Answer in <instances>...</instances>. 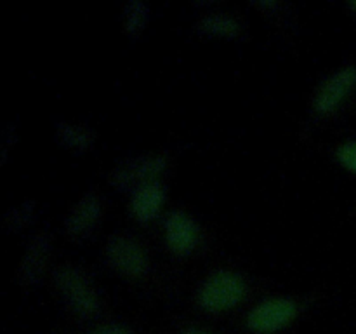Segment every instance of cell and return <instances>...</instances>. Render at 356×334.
I'll return each mask as SVG.
<instances>
[{"label":"cell","mask_w":356,"mask_h":334,"mask_svg":"<svg viewBox=\"0 0 356 334\" xmlns=\"http://www.w3.org/2000/svg\"><path fill=\"white\" fill-rule=\"evenodd\" d=\"M249 294V278L242 271L219 267L202 278L195 291V303L207 315H222L245 303Z\"/></svg>","instance_id":"6da1fadb"},{"label":"cell","mask_w":356,"mask_h":334,"mask_svg":"<svg viewBox=\"0 0 356 334\" xmlns=\"http://www.w3.org/2000/svg\"><path fill=\"white\" fill-rule=\"evenodd\" d=\"M52 287L65 308L76 319H96L103 310V299L96 282L89 271L79 264H58L52 270Z\"/></svg>","instance_id":"7a4b0ae2"},{"label":"cell","mask_w":356,"mask_h":334,"mask_svg":"<svg viewBox=\"0 0 356 334\" xmlns=\"http://www.w3.org/2000/svg\"><path fill=\"white\" fill-rule=\"evenodd\" d=\"M103 260L110 271L129 282H143L153 271L148 247L127 232H115L103 246Z\"/></svg>","instance_id":"3957f363"},{"label":"cell","mask_w":356,"mask_h":334,"mask_svg":"<svg viewBox=\"0 0 356 334\" xmlns=\"http://www.w3.org/2000/svg\"><path fill=\"white\" fill-rule=\"evenodd\" d=\"M170 167V157L163 152H148L127 157L108 174V183L117 191L131 193L143 184L162 181Z\"/></svg>","instance_id":"277c9868"},{"label":"cell","mask_w":356,"mask_h":334,"mask_svg":"<svg viewBox=\"0 0 356 334\" xmlns=\"http://www.w3.org/2000/svg\"><path fill=\"white\" fill-rule=\"evenodd\" d=\"M356 89V65H344L323 77L309 97V111L316 120L334 117Z\"/></svg>","instance_id":"5b68a950"},{"label":"cell","mask_w":356,"mask_h":334,"mask_svg":"<svg viewBox=\"0 0 356 334\" xmlns=\"http://www.w3.org/2000/svg\"><path fill=\"white\" fill-rule=\"evenodd\" d=\"M162 240L170 256L186 260L202 247L204 228L186 209H172L162 221Z\"/></svg>","instance_id":"8992f818"},{"label":"cell","mask_w":356,"mask_h":334,"mask_svg":"<svg viewBox=\"0 0 356 334\" xmlns=\"http://www.w3.org/2000/svg\"><path fill=\"white\" fill-rule=\"evenodd\" d=\"M301 308V303L292 296H268L249 310L245 327L254 334L280 333L296 322Z\"/></svg>","instance_id":"52a82bcc"},{"label":"cell","mask_w":356,"mask_h":334,"mask_svg":"<svg viewBox=\"0 0 356 334\" xmlns=\"http://www.w3.org/2000/svg\"><path fill=\"white\" fill-rule=\"evenodd\" d=\"M106 202L97 190H87L70 205L63 218V233L72 242H86L99 230Z\"/></svg>","instance_id":"ba28073f"},{"label":"cell","mask_w":356,"mask_h":334,"mask_svg":"<svg viewBox=\"0 0 356 334\" xmlns=\"http://www.w3.org/2000/svg\"><path fill=\"white\" fill-rule=\"evenodd\" d=\"M54 250V237L47 230H38L28 239L16 270V282L23 291H31L44 280Z\"/></svg>","instance_id":"9c48e42d"},{"label":"cell","mask_w":356,"mask_h":334,"mask_svg":"<svg viewBox=\"0 0 356 334\" xmlns=\"http://www.w3.org/2000/svg\"><path fill=\"white\" fill-rule=\"evenodd\" d=\"M193 30L198 37L207 40H238L245 33L242 17L222 9L204 10L197 17Z\"/></svg>","instance_id":"30bf717a"},{"label":"cell","mask_w":356,"mask_h":334,"mask_svg":"<svg viewBox=\"0 0 356 334\" xmlns=\"http://www.w3.org/2000/svg\"><path fill=\"white\" fill-rule=\"evenodd\" d=\"M167 190L163 181L143 184L129 195V214L139 225L146 226L159 219L167 204Z\"/></svg>","instance_id":"8fae6325"},{"label":"cell","mask_w":356,"mask_h":334,"mask_svg":"<svg viewBox=\"0 0 356 334\" xmlns=\"http://www.w3.org/2000/svg\"><path fill=\"white\" fill-rule=\"evenodd\" d=\"M54 139L73 155H86L96 146V131L87 122L61 118L54 124Z\"/></svg>","instance_id":"7c38bea8"},{"label":"cell","mask_w":356,"mask_h":334,"mask_svg":"<svg viewBox=\"0 0 356 334\" xmlns=\"http://www.w3.org/2000/svg\"><path fill=\"white\" fill-rule=\"evenodd\" d=\"M149 19H152V9L143 0H131L122 7L120 26L127 38L134 40V38L141 37L148 26Z\"/></svg>","instance_id":"4fadbf2b"},{"label":"cell","mask_w":356,"mask_h":334,"mask_svg":"<svg viewBox=\"0 0 356 334\" xmlns=\"http://www.w3.org/2000/svg\"><path fill=\"white\" fill-rule=\"evenodd\" d=\"M38 216V207L35 200H23L10 207L3 216V230L9 233H21L30 228Z\"/></svg>","instance_id":"5bb4252c"},{"label":"cell","mask_w":356,"mask_h":334,"mask_svg":"<svg viewBox=\"0 0 356 334\" xmlns=\"http://www.w3.org/2000/svg\"><path fill=\"white\" fill-rule=\"evenodd\" d=\"M334 159L346 173L356 176V139H346L334 148Z\"/></svg>","instance_id":"9a60e30c"},{"label":"cell","mask_w":356,"mask_h":334,"mask_svg":"<svg viewBox=\"0 0 356 334\" xmlns=\"http://www.w3.org/2000/svg\"><path fill=\"white\" fill-rule=\"evenodd\" d=\"M17 143V129L16 125H9L2 131V139H0V159H2V164H7V159H9L10 152L14 150Z\"/></svg>","instance_id":"2e32d148"},{"label":"cell","mask_w":356,"mask_h":334,"mask_svg":"<svg viewBox=\"0 0 356 334\" xmlns=\"http://www.w3.org/2000/svg\"><path fill=\"white\" fill-rule=\"evenodd\" d=\"M252 7L257 10V13L263 14V16L278 17L285 6L282 2H277V0H259V2H254Z\"/></svg>","instance_id":"e0dca14e"},{"label":"cell","mask_w":356,"mask_h":334,"mask_svg":"<svg viewBox=\"0 0 356 334\" xmlns=\"http://www.w3.org/2000/svg\"><path fill=\"white\" fill-rule=\"evenodd\" d=\"M89 334H134V331L129 326H125V324L110 322L94 327L92 331H89Z\"/></svg>","instance_id":"ac0fdd59"},{"label":"cell","mask_w":356,"mask_h":334,"mask_svg":"<svg viewBox=\"0 0 356 334\" xmlns=\"http://www.w3.org/2000/svg\"><path fill=\"white\" fill-rule=\"evenodd\" d=\"M179 334H214L207 329H202V327H186V329L181 331Z\"/></svg>","instance_id":"d6986e66"},{"label":"cell","mask_w":356,"mask_h":334,"mask_svg":"<svg viewBox=\"0 0 356 334\" xmlns=\"http://www.w3.org/2000/svg\"><path fill=\"white\" fill-rule=\"evenodd\" d=\"M348 9H350V13L353 14V16L356 17V0H355V2H350V6H348Z\"/></svg>","instance_id":"ffe728a7"}]
</instances>
